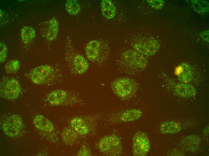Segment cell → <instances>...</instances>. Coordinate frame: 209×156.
<instances>
[{
    "instance_id": "obj_12",
    "label": "cell",
    "mask_w": 209,
    "mask_h": 156,
    "mask_svg": "<svg viewBox=\"0 0 209 156\" xmlns=\"http://www.w3.org/2000/svg\"><path fill=\"white\" fill-rule=\"evenodd\" d=\"M175 90L178 95L184 98L194 97L197 93L195 87L187 83L177 84L175 86Z\"/></svg>"
},
{
    "instance_id": "obj_19",
    "label": "cell",
    "mask_w": 209,
    "mask_h": 156,
    "mask_svg": "<svg viewBox=\"0 0 209 156\" xmlns=\"http://www.w3.org/2000/svg\"><path fill=\"white\" fill-rule=\"evenodd\" d=\"M59 28V23L57 20L53 17L49 22L46 38L49 40L55 39L57 36Z\"/></svg>"
},
{
    "instance_id": "obj_11",
    "label": "cell",
    "mask_w": 209,
    "mask_h": 156,
    "mask_svg": "<svg viewBox=\"0 0 209 156\" xmlns=\"http://www.w3.org/2000/svg\"><path fill=\"white\" fill-rule=\"evenodd\" d=\"M33 123L37 128L41 130L51 132L54 129V125L51 121L40 114L35 116Z\"/></svg>"
},
{
    "instance_id": "obj_7",
    "label": "cell",
    "mask_w": 209,
    "mask_h": 156,
    "mask_svg": "<svg viewBox=\"0 0 209 156\" xmlns=\"http://www.w3.org/2000/svg\"><path fill=\"white\" fill-rule=\"evenodd\" d=\"M124 60L130 67L135 68H143L147 65L148 62L144 55L135 50H127L123 53Z\"/></svg>"
},
{
    "instance_id": "obj_1",
    "label": "cell",
    "mask_w": 209,
    "mask_h": 156,
    "mask_svg": "<svg viewBox=\"0 0 209 156\" xmlns=\"http://www.w3.org/2000/svg\"><path fill=\"white\" fill-rule=\"evenodd\" d=\"M111 88L114 93L123 100L128 99L135 94L137 85L135 81L126 77L117 78L112 82Z\"/></svg>"
},
{
    "instance_id": "obj_16",
    "label": "cell",
    "mask_w": 209,
    "mask_h": 156,
    "mask_svg": "<svg viewBox=\"0 0 209 156\" xmlns=\"http://www.w3.org/2000/svg\"><path fill=\"white\" fill-rule=\"evenodd\" d=\"M181 128L180 124L178 122L169 121L162 123L160 126L161 132L163 134H174L178 133Z\"/></svg>"
},
{
    "instance_id": "obj_2",
    "label": "cell",
    "mask_w": 209,
    "mask_h": 156,
    "mask_svg": "<svg viewBox=\"0 0 209 156\" xmlns=\"http://www.w3.org/2000/svg\"><path fill=\"white\" fill-rule=\"evenodd\" d=\"M98 148L103 154L109 156H120L122 152L121 140L114 134L106 136L99 140Z\"/></svg>"
},
{
    "instance_id": "obj_4",
    "label": "cell",
    "mask_w": 209,
    "mask_h": 156,
    "mask_svg": "<svg viewBox=\"0 0 209 156\" xmlns=\"http://www.w3.org/2000/svg\"><path fill=\"white\" fill-rule=\"evenodd\" d=\"M54 70L52 67L48 65H43L32 69L29 74L32 81L37 84L49 83L53 79Z\"/></svg>"
},
{
    "instance_id": "obj_22",
    "label": "cell",
    "mask_w": 209,
    "mask_h": 156,
    "mask_svg": "<svg viewBox=\"0 0 209 156\" xmlns=\"http://www.w3.org/2000/svg\"><path fill=\"white\" fill-rule=\"evenodd\" d=\"M66 10L71 15L78 14L80 10V6L77 0H67L65 4Z\"/></svg>"
},
{
    "instance_id": "obj_25",
    "label": "cell",
    "mask_w": 209,
    "mask_h": 156,
    "mask_svg": "<svg viewBox=\"0 0 209 156\" xmlns=\"http://www.w3.org/2000/svg\"><path fill=\"white\" fill-rule=\"evenodd\" d=\"M0 62H4L7 57V48L5 44L2 42H0Z\"/></svg>"
},
{
    "instance_id": "obj_20",
    "label": "cell",
    "mask_w": 209,
    "mask_h": 156,
    "mask_svg": "<svg viewBox=\"0 0 209 156\" xmlns=\"http://www.w3.org/2000/svg\"><path fill=\"white\" fill-rule=\"evenodd\" d=\"M182 71L178 76V79L184 83L189 82L192 78V70L190 66L187 64L183 63L181 65Z\"/></svg>"
},
{
    "instance_id": "obj_6",
    "label": "cell",
    "mask_w": 209,
    "mask_h": 156,
    "mask_svg": "<svg viewBox=\"0 0 209 156\" xmlns=\"http://www.w3.org/2000/svg\"><path fill=\"white\" fill-rule=\"evenodd\" d=\"M0 96L9 100H15L19 96L21 91L19 82L14 79L4 80L0 83Z\"/></svg>"
},
{
    "instance_id": "obj_26",
    "label": "cell",
    "mask_w": 209,
    "mask_h": 156,
    "mask_svg": "<svg viewBox=\"0 0 209 156\" xmlns=\"http://www.w3.org/2000/svg\"><path fill=\"white\" fill-rule=\"evenodd\" d=\"M91 152L90 149L86 147L82 148L78 152V156H90Z\"/></svg>"
},
{
    "instance_id": "obj_8",
    "label": "cell",
    "mask_w": 209,
    "mask_h": 156,
    "mask_svg": "<svg viewBox=\"0 0 209 156\" xmlns=\"http://www.w3.org/2000/svg\"><path fill=\"white\" fill-rule=\"evenodd\" d=\"M135 50L147 56L155 54L159 50L160 45L158 41L153 39H149L139 41L133 46Z\"/></svg>"
},
{
    "instance_id": "obj_15",
    "label": "cell",
    "mask_w": 209,
    "mask_h": 156,
    "mask_svg": "<svg viewBox=\"0 0 209 156\" xmlns=\"http://www.w3.org/2000/svg\"><path fill=\"white\" fill-rule=\"evenodd\" d=\"M101 9L103 16L107 19H112L115 15V7L110 0L102 1L101 2Z\"/></svg>"
},
{
    "instance_id": "obj_3",
    "label": "cell",
    "mask_w": 209,
    "mask_h": 156,
    "mask_svg": "<svg viewBox=\"0 0 209 156\" xmlns=\"http://www.w3.org/2000/svg\"><path fill=\"white\" fill-rule=\"evenodd\" d=\"M1 128L7 136L14 137L21 132L23 127V120L20 116L12 115L7 116L1 122Z\"/></svg>"
},
{
    "instance_id": "obj_13",
    "label": "cell",
    "mask_w": 209,
    "mask_h": 156,
    "mask_svg": "<svg viewBox=\"0 0 209 156\" xmlns=\"http://www.w3.org/2000/svg\"><path fill=\"white\" fill-rule=\"evenodd\" d=\"M67 92L63 89L53 90L48 95L47 99L48 102L53 105L62 104L68 97Z\"/></svg>"
},
{
    "instance_id": "obj_18",
    "label": "cell",
    "mask_w": 209,
    "mask_h": 156,
    "mask_svg": "<svg viewBox=\"0 0 209 156\" xmlns=\"http://www.w3.org/2000/svg\"><path fill=\"white\" fill-rule=\"evenodd\" d=\"M77 134L71 127H66L62 130L61 135L62 140L65 143L72 146L77 140Z\"/></svg>"
},
{
    "instance_id": "obj_5",
    "label": "cell",
    "mask_w": 209,
    "mask_h": 156,
    "mask_svg": "<svg viewBox=\"0 0 209 156\" xmlns=\"http://www.w3.org/2000/svg\"><path fill=\"white\" fill-rule=\"evenodd\" d=\"M150 142L147 134L144 132L138 131L132 138V154L134 156H144L149 151Z\"/></svg>"
},
{
    "instance_id": "obj_17",
    "label": "cell",
    "mask_w": 209,
    "mask_h": 156,
    "mask_svg": "<svg viewBox=\"0 0 209 156\" xmlns=\"http://www.w3.org/2000/svg\"><path fill=\"white\" fill-rule=\"evenodd\" d=\"M70 124L71 127L79 135H85L89 131L88 127L81 118H74L71 121Z\"/></svg>"
},
{
    "instance_id": "obj_14",
    "label": "cell",
    "mask_w": 209,
    "mask_h": 156,
    "mask_svg": "<svg viewBox=\"0 0 209 156\" xmlns=\"http://www.w3.org/2000/svg\"><path fill=\"white\" fill-rule=\"evenodd\" d=\"M142 111L138 109H132L126 110L120 115L119 118L123 122H132L140 118L142 115Z\"/></svg>"
},
{
    "instance_id": "obj_24",
    "label": "cell",
    "mask_w": 209,
    "mask_h": 156,
    "mask_svg": "<svg viewBox=\"0 0 209 156\" xmlns=\"http://www.w3.org/2000/svg\"><path fill=\"white\" fill-rule=\"evenodd\" d=\"M147 2L152 8L158 10L161 9L165 3L163 0H147Z\"/></svg>"
},
{
    "instance_id": "obj_23",
    "label": "cell",
    "mask_w": 209,
    "mask_h": 156,
    "mask_svg": "<svg viewBox=\"0 0 209 156\" xmlns=\"http://www.w3.org/2000/svg\"><path fill=\"white\" fill-rule=\"evenodd\" d=\"M20 67V62L18 60L11 61L5 65L6 71L8 73L16 72L18 70Z\"/></svg>"
},
{
    "instance_id": "obj_21",
    "label": "cell",
    "mask_w": 209,
    "mask_h": 156,
    "mask_svg": "<svg viewBox=\"0 0 209 156\" xmlns=\"http://www.w3.org/2000/svg\"><path fill=\"white\" fill-rule=\"evenodd\" d=\"M35 32L32 27L24 26L20 32V37L22 41L25 43H30L35 36Z\"/></svg>"
},
{
    "instance_id": "obj_9",
    "label": "cell",
    "mask_w": 209,
    "mask_h": 156,
    "mask_svg": "<svg viewBox=\"0 0 209 156\" xmlns=\"http://www.w3.org/2000/svg\"><path fill=\"white\" fill-rule=\"evenodd\" d=\"M72 61L71 71L74 74L80 75L88 70L89 65L87 59L82 55L73 54Z\"/></svg>"
},
{
    "instance_id": "obj_10",
    "label": "cell",
    "mask_w": 209,
    "mask_h": 156,
    "mask_svg": "<svg viewBox=\"0 0 209 156\" xmlns=\"http://www.w3.org/2000/svg\"><path fill=\"white\" fill-rule=\"evenodd\" d=\"M99 41L94 40L87 44L85 53L87 58L90 61L95 62L100 59L102 52V47Z\"/></svg>"
}]
</instances>
